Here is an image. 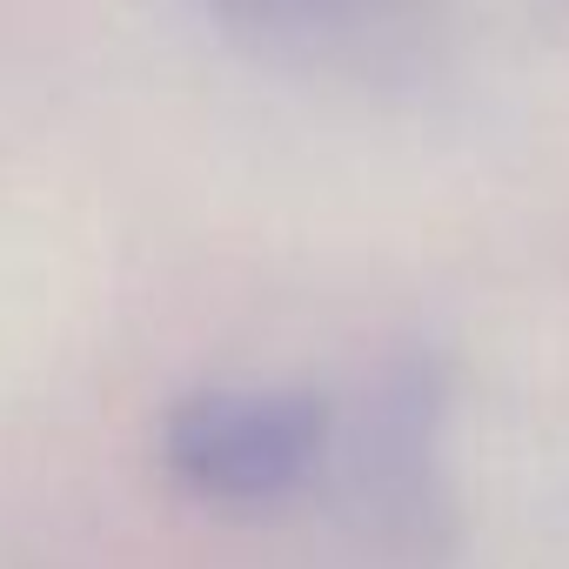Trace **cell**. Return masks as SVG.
Returning a JSON list of instances; mask_svg holds the SVG:
<instances>
[{"label":"cell","mask_w":569,"mask_h":569,"mask_svg":"<svg viewBox=\"0 0 569 569\" xmlns=\"http://www.w3.org/2000/svg\"><path fill=\"white\" fill-rule=\"evenodd\" d=\"M322 436L329 416L302 389H208L168 416L161 449L194 496L261 509L309 482V469L322 462Z\"/></svg>","instance_id":"obj_1"},{"label":"cell","mask_w":569,"mask_h":569,"mask_svg":"<svg viewBox=\"0 0 569 569\" xmlns=\"http://www.w3.org/2000/svg\"><path fill=\"white\" fill-rule=\"evenodd\" d=\"M261 14H349L356 0H254Z\"/></svg>","instance_id":"obj_2"}]
</instances>
